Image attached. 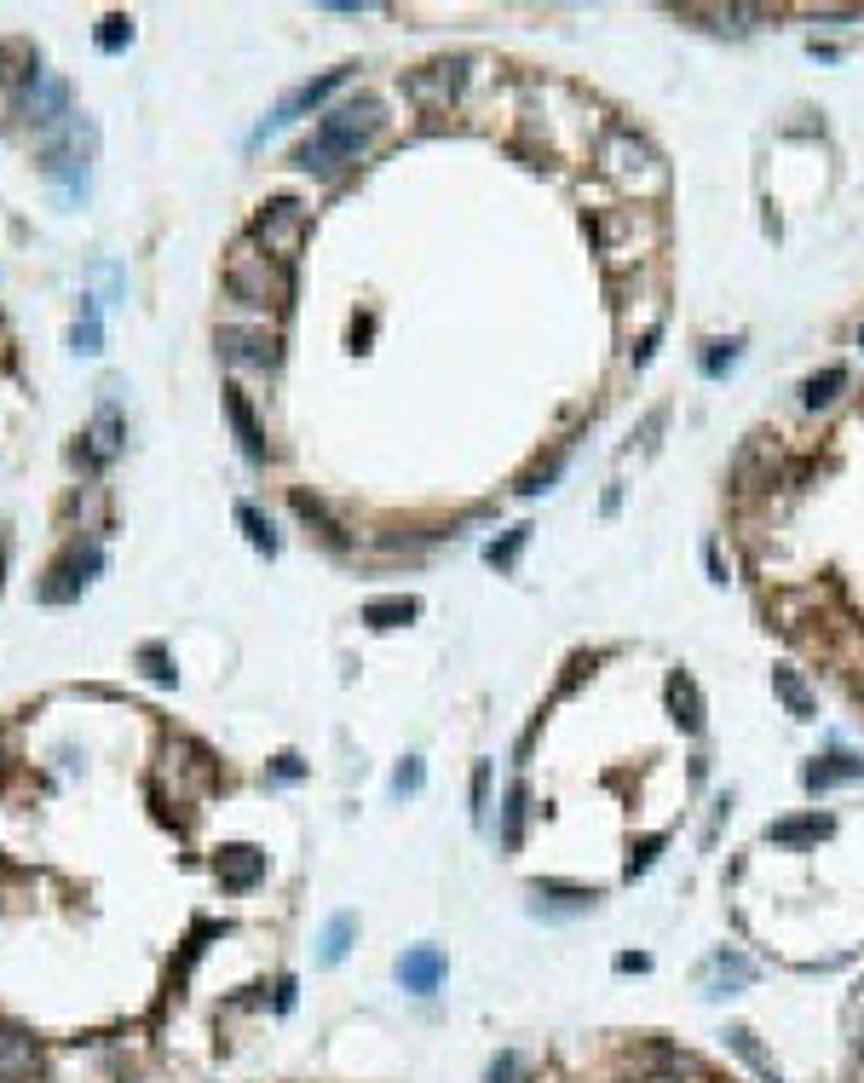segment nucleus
I'll list each match as a JSON object with an SVG mask.
<instances>
[{
  "label": "nucleus",
  "mask_w": 864,
  "mask_h": 1083,
  "mask_svg": "<svg viewBox=\"0 0 864 1083\" xmlns=\"http://www.w3.org/2000/svg\"><path fill=\"white\" fill-rule=\"evenodd\" d=\"M772 467H778V449H772V438H750L738 449V461H732V479H738V490H760L772 479Z\"/></svg>",
  "instance_id": "obj_15"
},
{
  "label": "nucleus",
  "mask_w": 864,
  "mask_h": 1083,
  "mask_svg": "<svg viewBox=\"0 0 864 1083\" xmlns=\"http://www.w3.org/2000/svg\"><path fill=\"white\" fill-rule=\"evenodd\" d=\"M145 669H150V681L173 686V669H168V651H162V646H145Z\"/></svg>",
  "instance_id": "obj_35"
},
{
  "label": "nucleus",
  "mask_w": 864,
  "mask_h": 1083,
  "mask_svg": "<svg viewBox=\"0 0 864 1083\" xmlns=\"http://www.w3.org/2000/svg\"><path fill=\"white\" fill-rule=\"evenodd\" d=\"M226 416H231V426H236V444H243V456H248V461H266V433L254 426V410H248V398L236 393V386H226Z\"/></svg>",
  "instance_id": "obj_17"
},
{
  "label": "nucleus",
  "mask_w": 864,
  "mask_h": 1083,
  "mask_svg": "<svg viewBox=\"0 0 864 1083\" xmlns=\"http://www.w3.org/2000/svg\"><path fill=\"white\" fill-rule=\"evenodd\" d=\"M219 352H226L231 363H248V370H271L277 340L271 335H248V329H219Z\"/></svg>",
  "instance_id": "obj_14"
},
{
  "label": "nucleus",
  "mask_w": 864,
  "mask_h": 1083,
  "mask_svg": "<svg viewBox=\"0 0 864 1083\" xmlns=\"http://www.w3.org/2000/svg\"><path fill=\"white\" fill-rule=\"evenodd\" d=\"M93 145H98L93 121L75 116L70 133L52 139V145L41 151V173L52 179L58 191H64V202H87V185H93Z\"/></svg>",
  "instance_id": "obj_3"
},
{
  "label": "nucleus",
  "mask_w": 864,
  "mask_h": 1083,
  "mask_svg": "<svg viewBox=\"0 0 864 1083\" xmlns=\"http://www.w3.org/2000/svg\"><path fill=\"white\" fill-rule=\"evenodd\" d=\"M41 1072V1049H35L29 1032L17 1026H0V1083H24Z\"/></svg>",
  "instance_id": "obj_11"
},
{
  "label": "nucleus",
  "mask_w": 864,
  "mask_h": 1083,
  "mask_svg": "<svg viewBox=\"0 0 864 1083\" xmlns=\"http://www.w3.org/2000/svg\"><path fill=\"white\" fill-rule=\"evenodd\" d=\"M226 282H231V294L248 300V305H289V294H294L289 265L271 260L266 249H254V242H236V249H231Z\"/></svg>",
  "instance_id": "obj_2"
},
{
  "label": "nucleus",
  "mask_w": 864,
  "mask_h": 1083,
  "mask_svg": "<svg viewBox=\"0 0 864 1083\" xmlns=\"http://www.w3.org/2000/svg\"><path fill=\"white\" fill-rule=\"evenodd\" d=\"M657 853H662V835H640L634 853H629V882H634V876H646V870L657 865Z\"/></svg>",
  "instance_id": "obj_32"
},
{
  "label": "nucleus",
  "mask_w": 864,
  "mask_h": 1083,
  "mask_svg": "<svg viewBox=\"0 0 864 1083\" xmlns=\"http://www.w3.org/2000/svg\"><path fill=\"white\" fill-rule=\"evenodd\" d=\"M87 438H93V444H87V449H93V456H87L93 467H105L115 449H122V421H115V381L105 386V404H98V421H93Z\"/></svg>",
  "instance_id": "obj_16"
},
{
  "label": "nucleus",
  "mask_w": 864,
  "mask_h": 1083,
  "mask_svg": "<svg viewBox=\"0 0 864 1083\" xmlns=\"http://www.w3.org/2000/svg\"><path fill=\"white\" fill-rule=\"evenodd\" d=\"M727 1044H732L743 1060H750V1067H755L760 1078H767V1083H783V1078H778V1067H772V1055L755 1044V1032H750V1026H727Z\"/></svg>",
  "instance_id": "obj_26"
},
{
  "label": "nucleus",
  "mask_w": 864,
  "mask_h": 1083,
  "mask_svg": "<svg viewBox=\"0 0 864 1083\" xmlns=\"http://www.w3.org/2000/svg\"><path fill=\"white\" fill-rule=\"evenodd\" d=\"M848 779H864V755H824V761H813L801 772L807 790H830V784H848Z\"/></svg>",
  "instance_id": "obj_19"
},
{
  "label": "nucleus",
  "mask_w": 864,
  "mask_h": 1083,
  "mask_svg": "<svg viewBox=\"0 0 864 1083\" xmlns=\"http://www.w3.org/2000/svg\"><path fill=\"white\" fill-rule=\"evenodd\" d=\"M236 525L248 530V542H254V547H259V554H266V559L277 554V530H271V519L259 514L254 502H236Z\"/></svg>",
  "instance_id": "obj_28"
},
{
  "label": "nucleus",
  "mask_w": 864,
  "mask_h": 1083,
  "mask_svg": "<svg viewBox=\"0 0 864 1083\" xmlns=\"http://www.w3.org/2000/svg\"><path fill=\"white\" fill-rule=\"evenodd\" d=\"M617 968H622V974H640V968H652V963H646V956H634V951H629V956H617Z\"/></svg>",
  "instance_id": "obj_39"
},
{
  "label": "nucleus",
  "mask_w": 864,
  "mask_h": 1083,
  "mask_svg": "<svg viewBox=\"0 0 864 1083\" xmlns=\"http://www.w3.org/2000/svg\"><path fill=\"white\" fill-rule=\"evenodd\" d=\"M513 1078H519V1055H496L485 1072V1083H513Z\"/></svg>",
  "instance_id": "obj_36"
},
{
  "label": "nucleus",
  "mask_w": 864,
  "mask_h": 1083,
  "mask_svg": "<svg viewBox=\"0 0 864 1083\" xmlns=\"http://www.w3.org/2000/svg\"><path fill=\"white\" fill-rule=\"evenodd\" d=\"M841 386H848V370H841V363H830V370L807 375V386H801V404H807V410H824V404H836Z\"/></svg>",
  "instance_id": "obj_25"
},
{
  "label": "nucleus",
  "mask_w": 864,
  "mask_h": 1083,
  "mask_svg": "<svg viewBox=\"0 0 864 1083\" xmlns=\"http://www.w3.org/2000/svg\"><path fill=\"white\" fill-rule=\"evenodd\" d=\"M380 121H387V116H380V98H346V105H334L324 121H317V133L294 151V168L334 173L340 161H352L380 133Z\"/></svg>",
  "instance_id": "obj_1"
},
{
  "label": "nucleus",
  "mask_w": 864,
  "mask_h": 1083,
  "mask_svg": "<svg viewBox=\"0 0 864 1083\" xmlns=\"http://www.w3.org/2000/svg\"><path fill=\"white\" fill-rule=\"evenodd\" d=\"M485 790H490V767H473V819H485Z\"/></svg>",
  "instance_id": "obj_37"
},
{
  "label": "nucleus",
  "mask_w": 864,
  "mask_h": 1083,
  "mask_svg": "<svg viewBox=\"0 0 864 1083\" xmlns=\"http://www.w3.org/2000/svg\"><path fill=\"white\" fill-rule=\"evenodd\" d=\"M98 570H105V547H98V542H75L70 554L47 570V582L35 588V594H41V605H70V600H82L87 588H93Z\"/></svg>",
  "instance_id": "obj_5"
},
{
  "label": "nucleus",
  "mask_w": 864,
  "mask_h": 1083,
  "mask_svg": "<svg viewBox=\"0 0 864 1083\" xmlns=\"http://www.w3.org/2000/svg\"><path fill=\"white\" fill-rule=\"evenodd\" d=\"M738 358H743V340H709V352H703V375H709V381L732 375Z\"/></svg>",
  "instance_id": "obj_29"
},
{
  "label": "nucleus",
  "mask_w": 864,
  "mask_h": 1083,
  "mask_svg": "<svg viewBox=\"0 0 864 1083\" xmlns=\"http://www.w3.org/2000/svg\"><path fill=\"white\" fill-rule=\"evenodd\" d=\"M525 542H531V525H513L508 537H501V542L490 547V565H501V570H508V565L519 559V547H525Z\"/></svg>",
  "instance_id": "obj_31"
},
{
  "label": "nucleus",
  "mask_w": 864,
  "mask_h": 1083,
  "mask_svg": "<svg viewBox=\"0 0 864 1083\" xmlns=\"http://www.w3.org/2000/svg\"><path fill=\"white\" fill-rule=\"evenodd\" d=\"M445 974H450V963H445V951H433V946H415V951L398 956V986L415 991V997H433Z\"/></svg>",
  "instance_id": "obj_10"
},
{
  "label": "nucleus",
  "mask_w": 864,
  "mask_h": 1083,
  "mask_svg": "<svg viewBox=\"0 0 864 1083\" xmlns=\"http://www.w3.org/2000/svg\"><path fill=\"white\" fill-rule=\"evenodd\" d=\"M755 979V963L750 956H738V951H715L709 963H703V974H697V986H703V997H732V991H743Z\"/></svg>",
  "instance_id": "obj_9"
},
{
  "label": "nucleus",
  "mask_w": 864,
  "mask_h": 1083,
  "mask_svg": "<svg viewBox=\"0 0 864 1083\" xmlns=\"http://www.w3.org/2000/svg\"><path fill=\"white\" fill-rule=\"evenodd\" d=\"M531 899H536V911L565 916V911H588L599 893H588V888H565V882H536V888H531Z\"/></svg>",
  "instance_id": "obj_22"
},
{
  "label": "nucleus",
  "mask_w": 864,
  "mask_h": 1083,
  "mask_svg": "<svg viewBox=\"0 0 864 1083\" xmlns=\"http://www.w3.org/2000/svg\"><path fill=\"white\" fill-rule=\"evenodd\" d=\"M352 934H357V916H352V911H334L329 923H324V939H317V963H324V968L346 963V951H352Z\"/></svg>",
  "instance_id": "obj_20"
},
{
  "label": "nucleus",
  "mask_w": 864,
  "mask_h": 1083,
  "mask_svg": "<svg viewBox=\"0 0 864 1083\" xmlns=\"http://www.w3.org/2000/svg\"><path fill=\"white\" fill-rule=\"evenodd\" d=\"M853 1044H859V1055H864V1003H859V1014H853Z\"/></svg>",
  "instance_id": "obj_40"
},
{
  "label": "nucleus",
  "mask_w": 864,
  "mask_h": 1083,
  "mask_svg": "<svg viewBox=\"0 0 864 1083\" xmlns=\"http://www.w3.org/2000/svg\"><path fill=\"white\" fill-rule=\"evenodd\" d=\"M64 116H70V93H64V81L47 75V70H35V81H29V121H41V128H58Z\"/></svg>",
  "instance_id": "obj_13"
},
{
  "label": "nucleus",
  "mask_w": 864,
  "mask_h": 1083,
  "mask_svg": "<svg viewBox=\"0 0 864 1083\" xmlns=\"http://www.w3.org/2000/svg\"><path fill=\"white\" fill-rule=\"evenodd\" d=\"M461 81H467V64H461V58H450V64H427V70H415V75L404 81V93L415 98L421 110H450V105H455V93H461Z\"/></svg>",
  "instance_id": "obj_8"
},
{
  "label": "nucleus",
  "mask_w": 864,
  "mask_h": 1083,
  "mask_svg": "<svg viewBox=\"0 0 864 1083\" xmlns=\"http://www.w3.org/2000/svg\"><path fill=\"white\" fill-rule=\"evenodd\" d=\"M859 340H864V329H859Z\"/></svg>",
  "instance_id": "obj_41"
},
{
  "label": "nucleus",
  "mask_w": 864,
  "mask_h": 1083,
  "mask_svg": "<svg viewBox=\"0 0 864 1083\" xmlns=\"http://www.w3.org/2000/svg\"><path fill=\"white\" fill-rule=\"evenodd\" d=\"M772 691L783 698V709H790L795 721H813V691L801 686V674H795V669H772Z\"/></svg>",
  "instance_id": "obj_24"
},
{
  "label": "nucleus",
  "mask_w": 864,
  "mask_h": 1083,
  "mask_svg": "<svg viewBox=\"0 0 864 1083\" xmlns=\"http://www.w3.org/2000/svg\"><path fill=\"white\" fill-rule=\"evenodd\" d=\"M830 835V819L824 813H801V819H778L772 830H767V842H778V847H807V842H824Z\"/></svg>",
  "instance_id": "obj_21"
},
{
  "label": "nucleus",
  "mask_w": 864,
  "mask_h": 1083,
  "mask_svg": "<svg viewBox=\"0 0 864 1083\" xmlns=\"http://www.w3.org/2000/svg\"><path fill=\"white\" fill-rule=\"evenodd\" d=\"M519 842H525V784H513L501 802V847L519 853Z\"/></svg>",
  "instance_id": "obj_27"
},
{
  "label": "nucleus",
  "mask_w": 864,
  "mask_h": 1083,
  "mask_svg": "<svg viewBox=\"0 0 864 1083\" xmlns=\"http://www.w3.org/2000/svg\"><path fill=\"white\" fill-rule=\"evenodd\" d=\"M254 237L266 242L271 260H289V254L300 249V237H306V208H300V202H289V196L266 202V208H259V219H254Z\"/></svg>",
  "instance_id": "obj_7"
},
{
  "label": "nucleus",
  "mask_w": 864,
  "mask_h": 1083,
  "mask_svg": "<svg viewBox=\"0 0 864 1083\" xmlns=\"http://www.w3.org/2000/svg\"><path fill=\"white\" fill-rule=\"evenodd\" d=\"M300 772H306V767H300V755H277V761H271V779H300Z\"/></svg>",
  "instance_id": "obj_38"
},
{
  "label": "nucleus",
  "mask_w": 864,
  "mask_h": 1083,
  "mask_svg": "<svg viewBox=\"0 0 864 1083\" xmlns=\"http://www.w3.org/2000/svg\"><path fill=\"white\" fill-rule=\"evenodd\" d=\"M127 40H133V24H127V17H122V12L105 17V29H98V47H105V52H122Z\"/></svg>",
  "instance_id": "obj_34"
},
{
  "label": "nucleus",
  "mask_w": 864,
  "mask_h": 1083,
  "mask_svg": "<svg viewBox=\"0 0 864 1083\" xmlns=\"http://www.w3.org/2000/svg\"><path fill=\"white\" fill-rule=\"evenodd\" d=\"M98 340H105V329H98V305H87V317L70 329V346H75L82 358H93V352H98Z\"/></svg>",
  "instance_id": "obj_30"
},
{
  "label": "nucleus",
  "mask_w": 864,
  "mask_h": 1083,
  "mask_svg": "<svg viewBox=\"0 0 864 1083\" xmlns=\"http://www.w3.org/2000/svg\"><path fill=\"white\" fill-rule=\"evenodd\" d=\"M421 617V600H410V594H398V600H369L364 605V623L369 628H398V623H415Z\"/></svg>",
  "instance_id": "obj_23"
},
{
  "label": "nucleus",
  "mask_w": 864,
  "mask_h": 1083,
  "mask_svg": "<svg viewBox=\"0 0 864 1083\" xmlns=\"http://www.w3.org/2000/svg\"><path fill=\"white\" fill-rule=\"evenodd\" d=\"M346 81H352V64H340V70H324L317 81H306V87H294V93L283 98V105H277V110H271V116H266V121H259V128L248 133V145H266V139H271L277 128H289L294 116L317 110V105H324L329 93H340V87H346Z\"/></svg>",
  "instance_id": "obj_6"
},
{
  "label": "nucleus",
  "mask_w": 864,
  "mask_h": 1083,
  "mask_svg": "<svg viewBox=\"0 0 864 1083\" xmlns=\"http://www.w3.org/2000/svg\"><path fill=\"white\" fill-rule=\"evenodd\" d=\"M219 888H231V893H248L259 876H266V853L259 847H219Z\"/></svg>",
  "instance_id": "obj_12"
},
{
  "label": "nucleus",
  "mask_w": 864,
  "mask_h": 1083,
  "mask_svg": "<svg viewBox=\"0 0 864 1083\" xmlns=\"http://www.w3.org/2000/svg\"><path fill=\"white\" fill-rule=\"evenodd\" d=\"M599 168H606L617 185H629L634 196H652V191H662V161H657V151L646 145L640 133H629V128H611L606 133V145H599Z\"/></svg>",
  "instance_id": "obj_4"
},
{
  "label": "nucleus",
  "mask_w": 864,
  "mask_h": 1083,
  "mask_svg": "<svg viewBox=\"0 0 864 1083\" xmlns=\"http://www.w3.org/2000/svg\"><path fill=\"white\" fill-rule=\"evenodd\" d=\"M669 709H674L680 732H703V698H697V681L686 669L669 674Z\"/></svg>",
  "instance_id": "obj_18"
},
{
  "label": "nucleus",
  "mask_w": 864,
  "mask_h": 1083,
  "mask_svg": "<svg viewBox=\"0 0 864 1083\" xmlns=\"http://www.w3.org/2000/svg\"><path fill=\"white\" fill-rule=\"evenodd\" d=\"M421 784H427V767H421V755H410V761L392 772V795H415Z\"/></svg>",
  "instance_id": "obj_33"
}]
</instances>
